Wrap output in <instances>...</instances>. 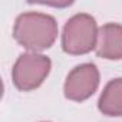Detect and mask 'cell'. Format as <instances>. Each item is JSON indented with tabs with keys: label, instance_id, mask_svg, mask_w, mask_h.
<instances>
[{
	"label": "cell",
	"instance_id": "obj_1",
	"mask_svg": "<svg viewBox=\"0 0 122 122\" xmlns=\"http://www.w3.org/2000/svg\"><path fill=\"white\" fill-rule=\"evenodd\" d=\"M13 37L32 53L49 49L57 37V23L53 16L39 12L22 13L16 17Z\"/></svg>",
	"mask_w": 122,
	"mask_h": 122
},
{
	"label": "cell",
	"instance_id": "obj_3",
	"mask_svg": "<svg viewBox=\"0 0 122 122\" xmlns=\"http://www.w3.org/2000/svg\"><path fill=\"white\" fill-rule=\"evenodd\" d=\"M52 69V60L40 53H22L12 71V79L19 91L29 92L37 89Z\"/></svg>",
	"mask_w": 122,
	"mask_h": 122
},
{
	"label": "cell",
	"instance_id": "obj_6",
	"mask_svg": "<svg viewBox=\"0 0 122 122\" xmlns=\"http://www.w3.org/2000/svg\"><path fill=\"white\" fill-rule=\"evenodd\" d=\"M98 109L106 116H122V78L106 83L99 96Z\"/></svg>",
	"mask_w": 122,
	"mask_h": 122
},
{
	"label": "cell",
	"instance_id": "obj_2",
	"mask_svg": "<svg viewBox=\"0 0 122 122\" xmlns=\"http://www.w3.org/2000/svg\"><path fill=\"white\" fill-rule=\"evenodd\" d=\"M98 26L95 17L88 13L72 16L63 26L62 49L68 55H86L96 47Z\"/></svg>",
	"mask_w": 122,
	"mask_h": 122
},
{
	"label": "cell",
	"instance_id": "obj_5",
	"mask_svg": "<svg viewBox=\"0 0 122 122\" xmlns=\"http://www.w3.org/2000/svg\"><path fill=\"white\" fill-rule=\"evenodd\" d=\"M95 52L99 57L108 60L122 59V25L106 23L98 30Z\"/></svg>",
	"mask_w": 122,
	"mask_h": 122
},
{
	"label": "cell",
	"instance_id": "obj_4",
	"mask_svg": "<svg viewBox=\"0 0 122 122\" xmlns=\"http://www.w3.org/2000/svg\"><path fill=\"white\" fill-rule=\"evenodd\" d=\"M99 71L95 63H82L73 68L66 76L63 92L65 98L73 102L89 99L99 86Z\"/></svg>",
	"mask_w": 122,
	"mask_h": 122
}]
</instances>
